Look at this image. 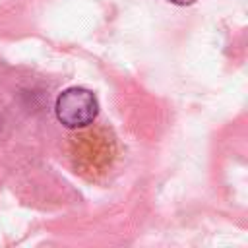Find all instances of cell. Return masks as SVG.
I'll list each match as a JSON object with an SVG mask.
<instances>
[{
    "instance_id": "7a4b0ae2",
    "label": "cell",
    "mask_w": 248,
    "mask_h": 248,
    "mask_svg": "<svg viewBox=\"0 0 248 248\" xmlns=\"http://www.w3.org/2000/svg\"><path fill=\"white\" fill-rule=\"evenodd\" d=\"M169 2H174V4H192V2H196V0H169Z\"/></svg>"
},
{
    "instance_id": "6da1fadb",
    "label": "cell",
    "mask_w": 248,
    "mask_h": 248,
    "mask_svg": "<svg viewBox=\"0 0 248 248\" xmlns=\"http://www.w3.org/2000/svg\"><path fill=\"white\" fill-rule=\"evenodd\" d=\"M54 112L66 128H83L95 120L99 112V103L89 89L68 87L56 97Z\"/></svg>"
}]
</instances>
